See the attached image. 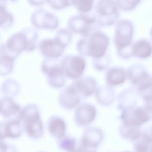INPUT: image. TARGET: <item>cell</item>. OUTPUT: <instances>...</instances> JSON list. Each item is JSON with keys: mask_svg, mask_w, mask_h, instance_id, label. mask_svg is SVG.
<instances>
[{"mask_svg": "<svg viewBox=\"0 0 152 152\" xmlns=\"http://www.w3.org/2000/svg\"><path fill=\"white\" fill-rule=\"evenodd\" d=\"M109 44V39L105 34L101 31H94L88 36L80 38L76 46L81 54L97 58L105 54Z\"/></svg>", "mask_w": 152, "mask_h": 152, "instance_id": "cell-1", "label": "cell"}, {"mask_svg": "<svg viewBox=\"0 0 152 152\" xmlns=\"http://www.w3.org/2000/svg\"><path fill=\"white\" fill-rule=\"evenodd\" d=\"M38 39L37 32L32 28L27 27L12 34L4 44L10 50L19 54L23 51L34 50Z\"/></svg>", "mask_w": 152, "mask_h": 152, "instance_id": "cell-2", "label": "cell"}, {"mask_svg": "<svg viewBox=\"0 0 152 152\" xmlns=\"http://www.w3.org/2000/svg\"><path fill=\"white\" fill-rule=\"evenodd\" d=\"M134 31L132 23L126 19H122L116 24L114 41L118 56L128 58L132 55V43Z\"/></svg>", "mask_w": 152, "mask_h": 152, "instance_id": "cell-3", "label": "cell"}, {"mask_svg": "<svg viewBox=\"0 0 152 152\" xmlns=\"http://www.w3.org/2000/svg\"><path fill=\"white\" fill-rule=\"evenodd\" d=\"M121 111L122 124L126 126H141L151 118V103H145L143 106L136 105Z\"/></svg>", "mask_w": 152, "mask_h": 152, "instance_id": "cell-4", "label": "cell"}, {"mask_svg": "<svg viewBox=\"0 0 152 152\" xmlns=\"http://www.w3.org/2000/svg\"><path fill=\"white\" fill-rule=\"evenodd\" d=\"M21 120L23 122L24 129L29 137L36 139L42 135L43 124L37 107H31L26 109L21 116Z\"/></svg>", "mask_w": 152, "mask_h": 152, "instance_id": "cell-5", "label": "cell"}, {"mask_svg": "<svg viewBox=\"0 0 152 152\" xmlns=\"http://www.w3.org/2000/svg\"><path fill=\"white\" fill-rule=\"evenodd\" d=\"M56 59L47 58L42 62L41 69L48 84L53 88H59L65 85V76L60 63L56 62Z\"/></svg>", "mask_w": 152, "mask_h": 152, "instance_id": "cell-6", "label": "cell"}, {"mask_svg": "<svg viewBox=\"0 0 152 152\" xmlns=\"http://www.w3.org/2000/svg\"><path fill=\"white\" fill-rule=\"evenodd\" d=\"M126 75L138 92L151 88V76L142 65L135 64L130 66L127 69Z\"/></svg>", "mask_w": 152, "mask_h": 152, "instance_id": "cell-7", "label": "cell"}, {"mask_svg": "<svg viewBox=\"0 0 152 152\" xmlns=\"http://www.w3.org/2000/svg\"><path fill=\"white\" fill-rule=\"evenodd\" d=\"M96 20L101 25L109 26L117 20L119 13L113 0H99L95 7Z\"/></svg>", "mask_w": 152, "mask_h": 152, "instance_id": "cell-8", "label": "cell"}, {"mask_svg": "<svg viewBox=\"0 0 152 152\" xmlns=\"http://www.w3.org/2000/svg\"><path fill=\"white\" fill-rule=\"evenodd\" d=\"M96 20L95 17L81 13L70 17L68 20L67 24L71 32L86 36L94 31V24Z\"/></svg>", "mask_w": 152, "mask_h": 152, "instance_id": "cell-9", "label": "cell"}, {"mask_svg": "<svg viewBox=\"0 0 152 152\" xmlns=\"http://www.w3.org/2000/svg\"><path fill=\"white\" fill-rule=\"evenodd\" d=\"M60 64L65 76L72 79L80 77L86 66L84 59L76 55H68L64 56Z\"/></svg>", "mask_w": 152, "mask_h": 152, "instance_id": "cell-10", "label": "cell"}, {"mask_svg": "<svg viewBox=\"0 0 152 152\" xmlns=\"http://www.w3.org/2000/svg\"><path fill=\"white\" fill-rule=\"evenodd\" d=\"M103 133L94 127L87 128L84 131L78 144L77 151H95L101 142Z\"/></svg>", "mask_w": 152, "mask_h": 152, "instance_id": "cell-11", "label": "cell"}, {"mask_svg": "<svg viewBox=\"0 0 152 152\" xmlns=\"http://www.w3.org/2000/svg\"><path fill=\"white\" fill-rule=\"evenodd\" d=\"M30 20L33 26L39 29L54 30L59 24L58 19L55 15L42 9L35 10L31 15Z\"/></svg>", "mask_w": 152, "mask_h": 152, "instance_id": "cell-12", "label": "cell"}, {"mask_svg": "<svg viewBox=\"0 0 152 152\" xmlns=\"http://www.w3.org/2000/svg\"><path fill=\"white\" fill-rule=\"evenodd\" d=\"M66 47L57 38H46L40 41L39 48L42 54L46 58L57 59L63 54Z\"/></svg>", "mask_w": 152, "mask_h": 152, "instance_id": "cell-13", "label": "cell"}, {"mask_svg": "<svg viewBox=\"0 0 152 152\" xmlns=\"http://www.w3.org/2000/svg\"><path fill=\"white\" fill-rule=\"evenodd\" d=\"M96 111L95 107L90 104L83 103L76 108L74 114L76 123L79 126L88 125L95 119Z\"/></svg>", "mask_w": 152, "mask_h": 152, "instance_id": "cell-14", "label": "cell"}, {"mask_svg": "<svg viewBox=\"0 0 152 152\" xmlns=\"http://www.w3.org/2000/svg\"><path fill=\"white\" fill-rule=\"evenodd\" d=\"M82 97L71 84L64 89L58 96V101L64 108L70 110L75 107L80 102Z\"/></svg>", "mask_w": 152, "mask_h": 152, "instance_id": "cell-15", "label": "cell"}, {"mask_svg": "<svg viewBox=\"0 0 152 152\" xmlns=\"http://www.w3.org/2000/svg\"><path fill=\"white\" fill-rule=\"evenodd\" d=\"M71 85L81 97L84 98L91 95L96 91L97 87L95 80L89 76H83L76 79Z\"/></svg>", "mask_w": 152, "mask_h": 152, "instance_id": "cell-16", "label": "cell"}, {"mask_svg": "<svg viewBox=\"0 0 152 152\" xmlns=\"http://www.w3.org/2000/svg\"><path fill=\"white\" fill-rule=\"evenodd\" d=\"M138 91L134 88H129L122 91L118 97V107L121 111L137 105Z\"/></svg>", "mask_w": 152, "mask_h": 152, "instance_id": "cell-17", "label": "cell"}, {"mask_svg": "<svg viewBox=\"0 0 152 152\" xmlns=\"http://www.w3.org/2000/svg\"><path fill=\"white\" fill-rule=\"evenodd\" d=\"M126 77V72L123 68L116 66L111 67L107 71L105 79L109 86H117L123 83Z\"/></svg>", "mask_w": 152, "mask_h": 152, "instance_id": "cell-18", "label": "cell"}, {"mask_svg": "<svg viewBox=\"0 0 152 152\" xmlns=\"http://www.w3.org/2000/svg\"><path fill=\"white\" fill-rule=\"evenodd\" d=\"M132 54L138 58L144 59L149 57L152 53V46L146 39L137 40L132 45Z\"/></svg>", "mask_w": 152, "mask_h": 152, "instance_id": "cell-19", "label": "cell"}, {"mask_svg": "<svg viewBox=\"0 0 152 152\" xmlns=\"http://www.w3.org/2000/svg\"><path fill=\"white\" fill-rule=\"evenodd\" d=\"M48 128L50 134L55 138L59 139L65 135L66 124L64 120L59 117L54 116L50 118Z\"/></svg>", "mask_w": 152, "mask_h": 152, "instance_id": "cell-20", "label": "cell"}, {"mask_svg": "<svg viewBox=\"0 0 152 152\" xmlns=\"http://www.w3.org/2000/svg\"><path fill=\"white\" fill-rule=\"evenodd\" d=\"M20 110V105L9 97L0 99V113L5 118H9L17 113Z\"/></svg>", "mask_w": 152, "mask_h": 152, "instance_id": "cell-21", "label": "cell"}, {"mask_svg": "<svg viewBox=\"0 0 152 152\" xmlns=\"http://www.w3.org/2000/svg\"><path fill=\"white\" fill-rule=\"evenodd\" d=\"M96 96L97 101L102 105H109L113 101L115 93L110 86H102L96 89Z\"/></svg>", "mask_w": 152, "mask_h": 152, "instance_id": "cell-22", "label": "cell"}, {"mask_svg": "<svg viewBox=\"0 0 152 152\" xmlns=\"http://www.w3.org/2000/svg\"><path fill=\"white\" fill-rule=\"evenodd\" d=\"M151 134L146 132H141L139 137L133 141L134 150L137 152H147L151 151Z\"/></svg>", "mask_w": 152, "mask_h": 152, "instance_id": "cell-23", "label": "cell"}, {"mask_svg": "<svg viewBox=\"0 0 152 152\" xmlns=\"http://www.w3.org/2000/svg\"><path fill=\"white\" fill-rule=\"evenodd\" d=\"M6 129L7 137L15 138L20 136L24 128L21 121L17 118L6 122Z\"/></svg>", "mask_w": 152, "mask_h": 152, "instance_id": "cell-24", "label": "cell"}, {"mask_svg": "<svg viewBox=\"0 0 152 152\" xmlns=\"http://www.w3.org/2000/svg\"><path fill=\"white\" fill-rule=\"evenodd\" d=\"M16 58L12 56L0 52V76H5L11 72Z\"/></svg>", "mask_w": 152, "mask_h": 152, "instance_id": "cell-25", "label": "cell"}, {"mask_svg": "<svg viewBox=\"0 0 152 152\" xmlns=\"http://www.w3.org/2000/svg\"><path fill=\"white\" fill-rule=\"evenodd\" d=\"M14 22V16L7 10L5 4H0V29H5L9 28Z\"/></svg>", "mask_w": 152, "mask_h": 152, "instance_id": "cell-26", "label": "cell"}, {"mask_svg": "<svg viewBox=\"0 0 152 152\" xmlns=\"http://www.w3.org/2000/svg\"><path fill=\"white\" fill-rule=\"evenodd\" d=\"M141 126H126L121 124L119 128L120 133L124 138L132 141L140 135Z\"/></svg>", "mask_w": 152, "mask_h": 152, "instance_id": "cell-27", "label": "cell"}, {"mask_svg": "<svg viewBox=\"0 0 152 152\" xmlns=\"http://www.w3.org/2000/svg\"><path fill=\"white\" fill-rule=\"evenodd\" d=\"M74 138L69 136H64L58 139V145L61 150L69 152L77 151L78 145Z\"/></svg>", "mask_w": 152, "mask_h": 152, "instance_id": "cell-28", "label": "cell"}, {"mask_svg": "<svg viewBox=\"0 0 152 152\" xmlns=\"http://www.w3.org/2000/svg\"><path fill=\"white\" fill-rule=\"evenodd\" d=\"M94 0H72V5L82 12H89L92 9Z\"/></svg>", "mask_w": 152, "mask_h": 152, "instance_id": "cell-29", "label": "cell"}, {"mask_svg": "<svg viewBox=\"0 0 152 152\" xmlns=\"http://www.w3.org/2000/svg\"><path fill=\"white\" fill-rule=\"evenodd\" d=\"M1 88L2 92L7 93L17 92L19 89V85L15 80L8 79L2 83Z\"/></svg>", "mask_w": 152, "mask_h": 152, "instance_id": "cell-30", "label": "cell"}, {"mask_svg": "<svg viewBox=\"0 0 152 152\" xmlns=\"http://www.w3.org/2000/svg\"><path fill=\"white\" fill-rule=\"evenodd\" d=\"M141 0H116V3L121 10L129 11L134 9Z\"/></svg>", "mask_w": 152, "mask_h": 152, "instance_id": "cell-31", "label": "cell"}, {"mask_svg": "<svg viewBox=\"0 0 152 152\" xmlns=\"http://www.w3.org/2000/svg\"><path fill=\"white\" fill-rule=\"evenodd\" d=\"M110 60L105 54L103 56L97 58H94L93 65L95 69L102 71L107 68L110 64Z\"/></svg>", "mask_w": 152, "mask_h": 152, "instance_id": "cell-32", "label": "cell"}, {"mask_svg": "<svg viewBox=\"0 0 152 152\" xmlns=\"http://www.w3.org/2000/svg\"><path fill=\"white\" fill-rule=\"evenodd\" d=\"M55 37L66 47L71 41L72 35L69 30L66 28H61L58 30Z\"/></svg>", "mask_w": 152, "mask_h": 152, "instance_id": "cell-33", "label": "cell"}, {"mask_svg": "<svg viewBox=\"0 0 152 152\" xmlns=\"http://www.w3.org/2000/svg\"><path fill=\"white\" fill-rule=\"evenodd\" d=\"M71 1L72 0H47V2L53 8L58 10L72 5Z\"/></svg>", "mask_w": 152, "mask_h": 152, "instance_id": "cell-34", "label": "cell"}, {"mask_svg": "<svg viewBox=\"0 0 152 152\" xmlns=\"http://www.w3.org/2000/svg\"><path fill=\"white\" fill-rule=\"evenodd\" d=\"M31 5L37 7L43 5L47 2V0H27Z\"/></svg>", "mask_w": 152, "mask_h": 152, "instance_id": "cell-35", "label": "cell"}, {"mask_svg": "<svg viewBox=\"0 0 152 152\" xmlns=\"http://www.w3.org/2000/svg\"><path fill=\"white\" fill-rule=\"evenodd\" d=\"M7 148V145L2 140H0V151H6Z\"/></svg>", "mask_w": 152, "mask_h": 152, "instance_id": "cell-36", "label": "cell"}, {"mask_svg": "<svg viewBox=\"0 0 152 152\" xmlns=\"http://www.w3.org/2000/svg\"><path fill=\"white\" fill-rule=\"evenodd\" d=\"M6 0H0V4H5Z\"/></svg>", "mask_w": 152, "mask_h": 152, "instance_id": "cell-37", "label": "cell"}, {"mask_svg": "<svg viewBox=\"0 0 152 152\" xmlns=\"http://www.w3.org/2000/svg\"><path fill=\"white\" fill-rule=\"evenodd\" d=\"M10 1L12 2H16L17 0H10Z\"/></svg>", "mask_w": 152, "mask_h": 152, "instance_id": "cell-38", "label": "cell"}]
</instances>
